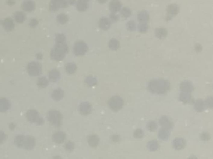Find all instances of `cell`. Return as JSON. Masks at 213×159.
I'll use <instances>...</instances> for the list:
<instances>
[{
  "label": "cell",
  "mask_w": 213,
  "mask_h": 159,
  "mask_svg": "<svg viewBox=\"0 0 213 159\" xmlns=\"http://www.w3.org/2000/svg\"><path fill=\"white\" fill-rule=\"evenodd\" d=\"M10 104L9 101L5 98L1 99V111L6 112L10 108Z\"/></svg>",
  "instance_id": "cell-15"
},
{
  "label": "cell",
  "mask_w": 213,
  "mask_h": 159,
  "mask_svg": "<svg viewBox=\"0 0 213 159\" xmlns=\"http://www.w3.org/2000/svg\"><path fill=\"white\" fill-rule=\"evenodd\" d=\"M189 159H197V158H196V156H195V155H191V156L190 157Z\"/></svg>",
  "instance_id": "cell-27"
},
{
  "label": "cell",
  "mask_w": 213,
  "mask_h": 159,
  "mask_svg": "<svg viewBox=\"0 0 213 159\" xmlns=\"http://www.w3.org/2000/svg\"><path fill=\"white\" fill-rule=\"evenodd\" d=\"M200 138L202 141H207L210 139V137L209 136V134H208V133H204L202 134L201 136H200Z\"/></svg>",
  "instance_id": "cell-24"
},
{
  "label": "cell",
  "mask_w": 213,
  "mask_h": 159,
  "mask_svg": "<svg viewBox=\"0 0 213 159\" xmlns=\"http://www.w3.org/2000/svg\"><path fill=\"white\" fill-rule=\"evenodd\" d=\"M14 142L18 148L27 150L33 149L35 146L34 137L29 135H17L14 139Z\"/></svg>",
  "instance_id": "cell-2"
},
{
  "label": "cell",
  "mask_w": 213,
  "mask_h": 159,
  "mask_svg": "<svg viewBox=\"0 0 213 159\" xmlns=\"http://www.w3.org/2000/svg\"><path fill=\"white\" fill-rule=\"evenodd\" d=\"M138 20L140 22H146L149 21V15L146 11L140 12L138 15Z\"/></svg>",
  "instance_id": "cell-18"
},
{
  "label": "cell",
  "mask_w": 213,
  "mask_h": 159,
  "mask_svg": "<svg viewBox=\"0 0 213 159\" xmlns=\"http://www.w3.org/2000/svg\"><path fill=\"white\" fill-rule=\"evenodd\" d=\"M63 34L56 35V44L51 51V58L52 60L59 62L62 60L69 51V47Z\"/></svg>",
  "instance_id": "cell-1"
},
{
  "label": "cell",
  "mask_w": 213,
  "mask_h": 159,
  "mask_svg": "<svg viewBox=\"0 0 213 159\" xmlns=\"http://www.w3.org/2000/svg\"><path fill=\"white\" fill-rule=\"evenodd\" d=\"M88 49L87 45L85 42L83 41H78L74 44L73 53L76 56H83L87 52Z\"/></svg>",
  "instance_id": "cell-6"
},
{
  "label": "cell",
  "mask_w": 213,
  "mask_h": 159,
  "mask_svg": "<svg viewBox=\"0 0 213 159\" xmlns=\"http://www.w3.org/2000/svg\"><path fill=\"white\" fill-rule=\"evenodd\" d=\"M121 14L123 17L126 18L129 17L131 14V10L127 8H124L121 10Z\"/></svg>",
  "instance_id": "cell-22"
},
{
  "label": "cell",
  "mask_w": 213,
  "mask_h": 159,
  "mask_svg": "<svg viewBox=\"0 0 213 159\" xmlns=\"http://www.w3.org/2000/svg\"><path fill=\"white\" fill-rule=\"evenodd\" d=\"M173 145L175 149H183L185 146V140L180 138L175 139L174 141H173Z\"/></svg>",
  "instance_id": "cell-14"
},
{
  "label": "cell",
  "mask_w": 213,
  "mask_h": 159,
  "mask_svg": "<svg viewBox=\"0 0 213 159\" xmlns=\"http://www.w3.org/2000/svg\"><path fill=\"white\" fill-rule=\"evenodd\" d=\"M122 99L118 96L112 97L108 102L109 108L114 111H118L122 107Z\"/></svg>",
  "instance_id": "cell-7"
},
{
  "label": "cell",
  "mask_w": 213,
  "mask_h": 159,
  "mask_svg": "<svg viewBox=\"0 0 213 159\" xmlns=\"http://www.w3.org/2000/svg\"><path fill=\"white\" fill-rule=\"evenodd\" d=\"M65 138V134L62 131L56 132L52 135V140L57 143H61L63 142Z\"/></svg>",
  "instance_id": "cell-10"
},
{
  "label": "cell",
  "mask_w": 213,
  "mask_h": 159,
  "mask_svg": "<svg viewBox=\"0 0 213 159\" xmlns=\"http://www.w3.org/2000/svg\"><path fill=\"white\" fill-rule=\"evenodd\" d=\"M110 25H111L110 21L108 19H103L102 21H101L100 26L102 29H107L109 28V27L110 26Z\"/></svg>",
  "instance_id": "cell-21"
},
{
  "label": "cell",
  "mask_w": 213,
  "mask_h": 159,
  "mask_svg": "<svg viewBox=\"0 0 213 159\" xmlns=\"http://www.w3.org/2000/svg\"><path fill=\"white\" fill-rule=\"evenodd\" d=\"M167 31L165 28H158L156 29V35L158 37L160 38H163L165 37V36L167 35Z\"/></svg>",
  "instance_id": "cell-20"
},
{
  "label": "cell",
  "mask_w": 213,
  "mask_h": 159,
  "mask_svg": "<svg viewBox=\"0 0 213 159\" xmlns=\"http://www.w3.org/2000/svg\"><path fill=\"white\" fill-rule=\"evenodd\" d=\"M26 115L27 121L31 123H34L39 125H42L44 123V119L35 110H29L27 112Z\"/></svg>",
  "instance_id": "cell-4"
},
{
  "label": "cell",
  "mask_w": 213,
  "mask_h": 159,
  "mask_svg": "<svg viewBox=\"0 0 213 159\" xmlns=\"http://www.w3.org/2000/svg\"><path fill=\"white\" fill-rule=\"evenodd\" d=\"M48 84V81L45 77H41L37 81V85L39 88H45Z\"/></svg>",
  "instance_id": "cell-19"
},
{
  "label": "cell",
  "mask_w": 213,
  "mask_h": 159,
  "mask_svg": "<svg viewBox=\"0 0 213 159\" xmlns=\"http://www.w3.org/2000/svg\"><path fill=\"white\" fill-rule=\"evenodd\" d=\"M147 28H148V27H147V25L145 23L141 24L139 26V30L141 32L146 31Z\"/></svg>",
  "instance_id": "cell-25"
},
{
  "label": "cell",
  "mask_w": 213,
  "mask_h": 159,
  "mask_svg": "<svg viewBox=\"0 0 213 159\" xmlns=\"http://www.w3.org/2000/svg\"><path fill=\"white\" fill-rule=\"evenodd\" d=\"M62 115L57 110H51L47 114V119L50 124L56 127L62 124Z\"/></svg>",
  "instance_id": "cell-3"
},
{
  "label": "cell",
  "mask_w": 213,
  "mask_h": 159,
  "mask_svg": "<svg viewBox=\"0 0 213 159\" xmlns=\"http://www.w3.org/2000/svg\"><path fill=\"white\" fill-rule=\"evenodd\" d=\"M79 112L83 115L90 114L92 110V107L90 104L88 102H83L80 104L79 107Z\"/></svg>",
  "instance_id": "cell-9"
},
{
  "label": "cell",
  "mask_w": 213,
  "mask_h": 159,
  "mask_svg": "<svg viewBox=\"0 0 213 159\" xmlns=\"http://www.w3.org/2000/svg\"><path fill=\"white\" fill-rule=\"evenodd\" d=\"M27 70L28 74L31 76H40L42 74V67L38 62L33 61L28 63Z\"/></svg>",
  "instance_id": "cell-5"
},
{
  "label": "cell",
  "mask_w": 213,
  "mask_h": 159,
  "mask_svg": "<svg viewBox=\"0 0 213 159\" xmlns=\"http://www.w3.org/2000/svg\"><path fill=\"white\" fill-rule=\"evenodd\" d=\"M121 4L118 0H112L109 4V8L112 12L115 13L121 9Z\"/></svg>",
  "instance_id": "cell-13"
},
{
  "label": "cell",
  "mask_w": 213,
  "mask_h": 159,
  "mask_svg": "<svg viewBox=\"0 0 213 159\" xmlns=\"http://www.w3.org/2000/svg\"><path fill=\"white\" fill-rule=\"evenodd\" d=\"M88 141L89 145L91 147H95L98 145L99 142V138L97 135H89L88 137Z\"/></svg>",
  "instance_id": "cell-16"
},
{
  "label": "cell",
  "mask_w": 213,
  "mask_h": 159,
  "mask_svg": "<svg viewBox=\"0 0 213 159\" xmlns=\"http://www.w3.org/2000/svg\"><path fill=\"white\" fill-rule=\"evenodd\" d=\"M166 11H167V15L166 19L168 21L171 19L172 17L176 16L178 14L179 11V7L177 4L172 3L168 5Z\"/></svg>",
  "instance_id": "cell-8"
},
{
  "label": "cell",
  "mask_w": 213,
  "mask_h": 159,
  "mask_svg": "<svg viewBox=\"0 0 213 159\" xmlns=\"http://www.w3.org/2000/svg\"><path fill=\"white\" fill-rule=\"evenodd\" d=\"M127 27H128V29H131V30H133L135 28V24H134L133 21H128L127 23Z\"/></svg>",
  "instance_id": "cell-26"
},
{
  "label": "cell",
  "mask_w": 213,
  "mask_h": 159,
  "mask_svg": "<svg viewBox=\"0 0 213 159\" xmlns=\"http://www.w3.org/2000/svg\"><path fill=\"white\" fill-rule=\"evenodd\" d=\"M48 76L51 82H56L59 80L60 78V73L58 70L53 69L49 71Z\"/></svg>",
  "instance_id": "cell-11"
},
{
  "label": "cell",
  "mask_w": 213,
  "mask_h": 159,
  "mask_svg": "<svg viewBox=\"0 0 213 159\" xmlns=\"http://www.w3.org/2000/svg\"><path fill=\"white\" fill-rule=\"evenodd\" d=\"M65 68L66 72L69 74H74L77 69L76 65L73 63H69L66 64Z\"/></svg>",
  "instance_id": "cell-17"
},
{
  "label": "cell",
  "mask_w": 213,
  "mask_h": 159,
  "mask_svg": "<svg viewBox=\"0 0 213 159\" xmlns=\"http://www.w3.org/2000/svg\"><path fill=\"white\" fill-rule=\"evenodd\" d=\"M114 48H117L118 47V42L115 40H111L109 44V47L111 49H114Z\"/></svg>",
  "instance_id": "cell-23"
},
{
  "label": "cell",
  "mask_w": 213,
  "mask_h": 159,
  "mask_svg": "<svg viewBox=\"0 0 213 159\" xmlns=\"http://www.w3.org/2000/svg\"><path fill=\"white\" fill-rule=\"evenodd\" d=\"M64 96V92L61 89H57L54 90L52 94V97L53 100L56 101L61 100Z\"/></svg>",
  "instance_id": "cell-12"
}]
</instances>
